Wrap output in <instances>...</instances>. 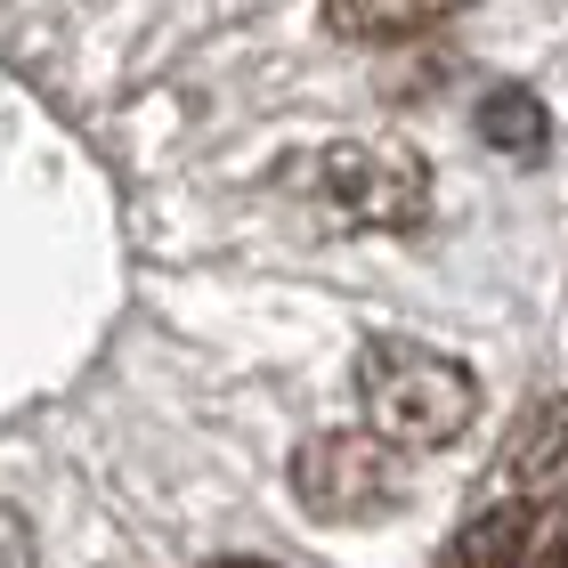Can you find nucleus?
Here are the masks:
<instances>
[{
    "label": "nucleus",
    "mask_w": 568,
    "mask_h": 568,
    "mask_svg": "<svg viewBox=\"0 0 568 568\" xmlns=\"http://www.w3.org/2000/svg\"><path fill=\"white\" fill-rule=\"evenodd\" d=\"M479 139L496 146V154H511V163H545V146H552V114H545V98L536 90H487L479 98Z\"/></svg>",
    "instance_id": "nucleus-7"
},
{
    "label": "nucleus",
    "mask_w": 568,
    "mask_h": 568,
    "mask_svg": "<svg viewBox=\"0 0 568 568\" xmlns=\"http://www.w3.org/2000/svg\"><path fill=\"white\" fill-rule=\"evenodd\" d=\"M560 463H568V390L545 398V406H528V415L511 423L504 455H496V496H520V487L552 479Z\"/></svg>",
    "instance_id": "nucleus-5"
},
{
    "label": "nucleus",
    "mask_w": 568,
    "mask_h": 568,
    "mask_svg": "<svg viewBox=\"0 0 568 568\" xmlns=\"http://www.w3.org/2000/svg\"><path fill=\"white\" fill-rule=\"evenodd\" d=\"M293 504L317 528H382L406 511V447H390L382 430H317L293 447Z\"/></svg>",
    "instance_id": "nucleus-2"
},
{
    "label": "nucleus",
    "mask_w": 568,
    "mask_h": 568,
    "mask_svg": "<svg viewBox=\"0 0 568 568\" xmlns=\"http://www.w3.org/2000/svg\"><path fill=\"white\" fill-rule=\"evenodd\" d=\"M357 415L406 455H438L471 430L479 374L430 342H366L357 349Z\"/></svg>",
    "instance_id": "nucleus-1"
},
{
    "label": "nucleus",
    "mask_w": 568,
    "mask_h": 568,
    "mask_svg": "<svg viewBox=\"0 0 568 568\" xmlns=\"http://www.w3.org/2000/svg\"><path fill=\"white\" fill-rule=\"evenodd\" d=\"M471 0H325V24L342 41H415L430 24L463 17Z\"/></svg>",
    "instance_id": "nucleus-6"
},
{
    "label": "nucleus",
    "mask_w": 568,
    "mask_h": 568,
    "mask_svg": "<svg viewBox=\"0 0 568 568\" xmlns=\"http://www.w3.org/2000/svg\"><path fill=\"white\" fill-rule=\"evenodd\" d=\"M528 568H568V504H552L536 520V545H528Z\"/></svg>",
    "instance_id": "nucleus-8"
},
{
    "label": "nucleus",
    "mask_w": 568,
    "mask_h": 568,
    "mask_svg": "<svg viewBox=\"0 0 568 568\" xmlns=\"http://www.w3.org/2000/svg\"><path fill=\"white\" fill-rule=\"evenodd\" d=\"M0 568H33V520L17 504H0Z\"/></svg>",
    "instance_id": "nucleus-9"
},
{
    "label": "nucleus",
    "mask_w": 568,
    "mask_h": 568,
    "mask_svg": "<svg viewBox=\"0 0 568 568\" xmlns=\"http://www.w3.org/2000/svg\"><path fill=\"white\" fill-rule=\"evenodd\" d=\"M317 195L342 212V227H374V236H406L430 220V163L406 146H317Z\"/></svg>",
    "instance_id": "nucleus-3"
},
{
    "label": "nucleus",
    "mask_w": 568,
    "mask_h": 568,
    "mask_svg": "<svg viewBox=\"0 0 568 568\" xmlns=\"http://www.w3.org/2000/svg\"><path fill=\"white\" fill-rule=\"evenodd\" d=\"M536 511L528 496H496L479 520L455 528V545L438 552V568H528V545H536Z\"/></svg>",
    "instance_id": "nucleus-4"
},
{
    "label": "nucleus",
    "mask_w": 568,
    "mask_h": 568,
    "mask_svg": "<svg viewBox=\"0 0 568 568\" xmlns=\"http://www.w3.org/2000/svg\"><path fill=\"white\" fill-rule=\"evenodd\" d=\"M212 568H276V560H212Z\"/></svg>",
    "instance_id": "nucleus-10"
}]
</instances>
